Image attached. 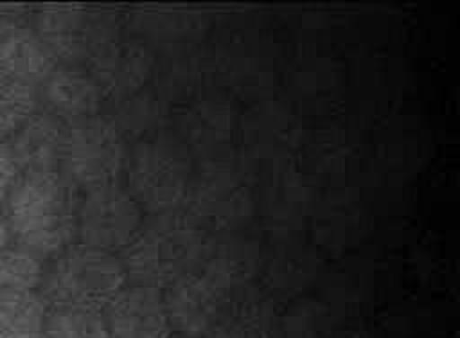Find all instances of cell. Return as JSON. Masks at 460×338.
Segmentation results:
<instances>
[{"label":"cell","mask_w":460,"mask_h":338,"mask_svg":"<svg viewBox=\"0 0 460 338\" xmlns=\"http://www.w3.org/2000/svg\"><path fill=\"white\" fill-rule=\"evenodd\" d=\"M79 198L59 171L22 174L2 205L14 243L45 261L77 243Z\"/></svg>","instance_id":"1"},{"label":"cell","mask_w":460,"mask_h":338,"mask_svg":"<svg viewBox=\"0 0 460 338\" xmlns=\"http://www.w3.org/2000/svg\"><path fill=\"white\" fill-rule=\"evenodd\" d=\"M208 236L183 209L146 214L135 237L119 254L128 282L167 288L199 264Z\"/></svg>","instance_id":"2"},{"label":"cell","mask_w":460,"mask_h":338,"mask_svg":"<svg viewBox=\"0 0 460 338\" xmlns=\"http://www.w3.org/2000/svg\"><path fill=\"white\" fill-rule=\"evenodd\" d=\"M194 171V156L167 129L129 144L122 185L144 214L181 209Z\"/></svg>","instance_id":"3"},{"label":"cell","mask_w":460,"mask_h":338,"mask_svg":"<svg viewBox=\"0 0 460 338\" xmlns=\"http://www.w3.org/2000/svg\"><path fill=\"white\" fill-rule=\"evenodd\" d=\"M126 284L119 255L74 243L47 261L38 293L49 307L102 313Z\"/></svg>","instance_id":"4"},{"label":"cell","mask_w":460,"mask_h":338,"mask_svg":"<svg viewBox=\"0 0 460 338\" xmlns=\"http://www.w3.org/2000/svg\"><path fill=\"white\" fill-rule=\"evenodd\" d=\"M29 23L58 65L81 68L101 45L122 34L120 14L108 7L38 5Z\"/></svg>","instance_id":"5"},{"label":"cell","mask_w":460,"mask_h":338,"mask_svg":"<svg viewBox=\"0 0 460 338\" xmlns=\"http://www.w3.org/2000/svg\"><path fill=\"white\" fill-rule=\"evenodd\" d=\"M181 209L208 234H232L253 214L252 187L235 164L214 155L194 164Z\"/></svg>","instance_id":"6"},{"label":"cell","mask_w":460,"mask_h":338,"mask_svg":"<svg viewBox=\"0 0 460 338\" xmlns=\"http://www.w3.org/2000/svg\"><path fill=\"white\" fill-rule=\"evenodd\" d=\"M129 144L101 113L65 126L59 173L79 191L122 182Z\"/></svg>","instance_id":"7"},{"label":"cell","mask_w":460,"mask_h":338,"mask_svg":"<svg viewBox=\"0 0 460 338\" xmlns=\"http://www.w3.org/2000/svg\"><path fill=\"white\" fill-rule=\"evenodd\" d=\"M144 212L122 182L81 192L77 243L119 255L144 221Z\"/></svg>","instance_id":"8"},{"label":"cell","mask_w":460,"mask_h":338,"mask_svg":"<svg viewBox=\"0 0 460 338\" xmlns=\"http://www.w3.org/2000/svg\"><path fill=\"white\" fill-rule=\"evenodd\" d=\"M84 70L99 86L104 104H110L147 86L155 70V56L142 40L119 34L92 54Z\"/></svg>","instance_id":"9"},{"label":"cell","mask_w":460,"mask_h":338,"mask_svg":"<svg viewBox=\"0 0 460 338\" xmlns=\"http://www.w3.org/2000/svg\"><path fill=\"white\" fill-rule=\"evenodd\" d=\"M32 7L0 5V77L38 84L58 67L29 23Z\"/></svg>","instance_id":"10"},{"label":"cell","mask_w":460,"mask_h":338,"mask_svg":"<svg viewBox=\"0 0 460 338\" xmlns=\"http://www.w3.org/2000/svg\"><path fill=\"white\" fill-rule=\"evenodd\" d=\"M164 304L176 334L207 336L232 295L198 268L162 289Z\"/></svg>","instance_id":"11"},{"label":"cell","mask_w":460,"mask_h":338,"mask_svg":"<svg viewBox=\"0 0 460 338\" xmlns=\"http://www.w3.org/2000/svg\"><path fill=\"white\" fill-rule=\"evenodd\" d=\"M110 338H169L172 334L162 289L126 284L102 309Z\"/></svg>","instance_id":"12"},{"label":"cell","mask_w":460,"mask_h":338,"mask_svg":"<svg viewBox=\"0 0 460 338\" xmlns=\"http://www.w3.org/2000/svg\"><path fill=\"white\" fill-rule=\"evenodd\" d=\"M38 106L68 126L101 115L104 97L84 68L58 65L38 84Z\"/></svg>","instance_id":"13"},{"label":"cell","mask_w":460,"mask_h":338,"mask_svg":"<svg viewBox=\"0 0 460 338\" xmlns=\"http://www.w3.org/2000/svg\"><path fill=\"white\" fill-rule=\"evenodd\" d=\"M257 262V245L248 237H243L237 232L210 234L196 268L228 293H237L253 279Z\"/></svg>","instance_id":"14"},{"label":"cell","mask_w":460,"mask_h":338,"mask_svg":"<svg viewBox=\"0 0 460 338\" xmlns=\"http://www.w3.org/2000/svg\"><path fill=\"white\" fill-rule=\"evenodd\" d=\"M65 124L36 110L7 140L22 174L59 171Z\"/></svg>","instance_id":"15"},{"label":"cell","mask_w":460,"mask_h":338,"mask_svg":"<svg viewBox=\"0 0 460 338\" xmlns=\"http://www.w3.org/2000/svg\"><path fill=\"white\" fill-rule=\"evenodd\" d=\"M102 115L117 128L128 144H133L165 131L171 120V108L162 95L146 86L129 97L110 102Z\"/></svg>","instance_id":"16"},{"label":"cell","mask_w":460,"mask_h":338,"mask_svg":"<svg viewBox=\"0 0 460 338\" xmlns=\"http://www.w3.org/2000/svg\"><path fill=\"white\" fill-rule=\"evenodd\" d=\"M273 309L259 295L237 291L230 297L207 338H270Z\"/></svg>","instance_id":"17"},{"label":"cell","mask_w":460,"mask_h":338,"mask_svg":"<svg viewBox=\"0 0 460 338\" xmlns=\"http://www.w3.org/2000/svg\"><path fill=\"white\" fill-rule=\"evenodd\" d=\"M47 309L40 293L0 288V338H43Z\"/></svg>","instance_id":"18"},{"label":"cell","mask_w":460,"mask_h":338,"mask_svg":"<svg viewBox=\"0 0 460 338\" xmlns=\"http://www.w3.org/2000/svg\"><path fill=\"white\" fill-rule=\"evenodd\" d=\"M180 133H174L192 153L208 151L214 156L216 146L230 135L232 113L219 102H203L183 117Z\"/></svg>","instance_id":"19"},{"label":"cell","mask_w":460,"mask_h":338,"mask_svg":"<svg viewBox=\"0 0 460 338\" xmlns=\"http://www.w3.org/2000/svg\"><path fill=\"white\" fill-rule=\"evenodd\" d=\"M47 261L25 246L13 243L0 252V288L20 293H38Z\"/></svg>","instance_id":"20"},{"label":"cell","mask_w":460,"mask_h":338,"mask_svg":"<svg viewBox=\"0 0 460 338\" xmlns=\"http://www.w3.org/2000/svg\"><path fill=\"white\" fill-rule=\"evenodd\" d=\"M38 108L36 86L0 77V140H9Z\"/></svg>","instance_id":"21"},{"label":"cell","mask_w":460,"mask_h":338,"mask_svg":"<svg viewBox=\"0 0 460 338\" xmlns=\"http://www.w3.org/2000/svg\"><path fill=\"white\" fill-rule=\"evenodd\" d=\"M43 338H110L102 313L49 307Z\"/></svg>","instance_id":"22"},{"label":"cell","mask_w":460,"mask_h":338,"mask_svg":"<svg viewBox=\"0 0 460 338\" xmlns=\"http://www.w3.org/2000/svg\"><path fill=\"white\" fill-rule=\"evenodd\" d=\"M22 173L14 162L13 151L7 140H0V207L14 189Z\"/></svg>","instance_id":"23"},{"label":"cell","mask_w":460,"mask_h":338,"mask_svg":"<svg viewBox=\"0 0 460 338\" xmlns=\"http://www.w3.org/2000/svg\"><path fill=\"white\" fill-rule=\"evenodd\" d=\"M13 243H14V239H13V232H11L7 216H5L4 209L0 207V252L9 248Z\"/></svg>","instance_id":"24"},{"label":"cell","mask_w":460,"mask_h":338,"mask_svg":"<svg viewBox=\"0 0 460 338\" xmlns=\"http://www.w3.org/2000/svg\"><path fill=\"white\" fill-rule=\"evenodd\" d=\"M169 338H207V336H187V334H176V333H172Z\"/></svg>","instance_id":"25"}]
</instances>
